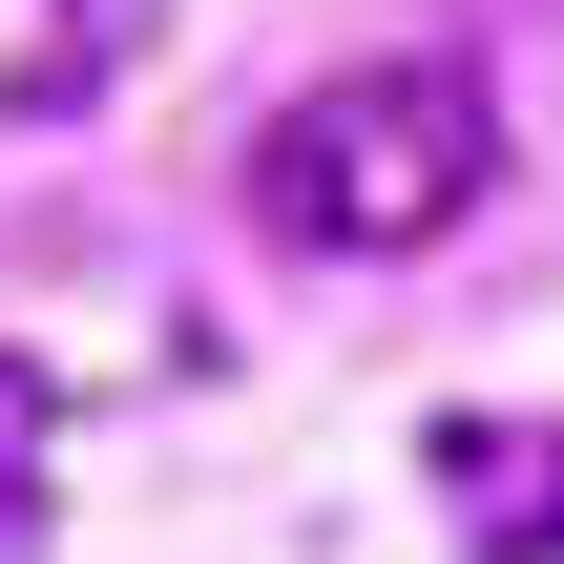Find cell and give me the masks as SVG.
I'll return each instance as SVG.
<instances>
[{
    "label": "cell",
    "instance_id": "obj_1",
    "mask_svg": "<svg viewBox=\"0 0 564 564\" xmlns=\"http://www.w3.org/2000/svg\"><path fill=\"white\" fill-rule=\"evenodd\" d=\"M481 188H502V105H481L460 42H377V63H335V84H293L251 126V230L314 251V272H398Z\"/></svg>",
    "mask_w": 564,
    "mask_h": 564
},
{
    "label": "cell",
    "instance_id": "obj_2",
    "mask_svg": "<svg viewBox=\"0 0 564 564\" xmlns=\"http://www.w3.org/2000/svg\"><path fill=\"white\" fill-rule=\"evenodd\" d=\"M147 42H167V0H42V21L0 42V126H84Z\"/></svg>",
    "mask_w": 564,
    "mask_h": 564
},
{
    "label": "cell",
    "instance_id": "obj_3",
    "mask_svg": "<svg viewBox=\"0 0 564 564\" xmlns=\"http://www.w3.org/2000/svg\"><path fill=\"white\" fill-rule=\"evenodd\" d=\"M440 460L502 481V502H481V564H564V419H544V440H481V419H460Z\"/></svg>",
    "mask_w": 564,
    "mask_h": 564
},
{
    "label": "cell",
    "instance_id": "obj_4",
    "mask_svg": "<svg viewBox=\"0 0 564 564\" xmlns=\"http://www.w3.org/2000/svg\"><path fill=\"white\" fill-rule=\"evenodd\" d=\"M42 544V377H21V356H0V564Z\"/></svg>",
    "mask_w": 564,
    "mask_h": 564
}]
</instances>
